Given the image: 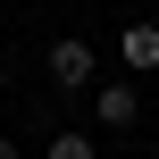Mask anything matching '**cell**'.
Wrapping results in <instances>:
<instances>
[{"mask_svg":"<svg viewBox=\"0 0 159 159\" xmlns=\"http://www.w3.org/2000/svg\"><path fill=\"white\" fill-rule=\"evenodd\" d=\"M117 59H126V75H159V17L117 25Z\"/></svg>","mask_w":159,"mask_h":159,"instance_id":"cell-3","label":"cell"},{"mask_svg":"<svg viewBox=\"0 0 159 159\" xmlns=\"http://www.w3.org/2000/svg\"><path fill=\"white\" fill-rule=\"evenodd\" d=\"M42 67H50V84H59V92H92V84H101V59H92V42H84V34H59Z\"/></svg>","mask_w":159,"mask_h":159,"instance_id":"cell-1","label":"cell"},{"mask_svg":"<svg viewBox=\"0 0 159 159\" xmlns=\"http://www.w3.org/2000/svg\"><path fill=\"white\" fill-rule=\"evenodd\" d=\"M42 159H101V151H92V134H75V126H59V134L42 143Z\"/></svg>","mask_w":159,"mask_h":159,"instance_id":"cell-4","label":"cell"},{"mask_svg":"<svg viewBox=\"0 0 159 159\" xmlns=\"http://www.w3.org/2000/svg\"><path fill=\"white\" fill-rule=\"evenodd\" d=\"M0 159H25V151H17V143H8V134H0Z\"/></svg>","mask_w":159,"mask_h":159,"instance_id":"cell-5","label":"cell"},{"mask_svg":"<svg viewBox=\"0 0 159 159\" xmlns=\"http://www.w3.org/2000/svg\"><path fill=\"white\" fill-rule=\"evenodd\" d=\"M92 117H101L109 134H134V117H143V92H134V75H126V84H92Z\"/></svg>","mask_w":159,"mask_h":159,"instance_id":"cell-2","label":"cell"}]
</instances>
